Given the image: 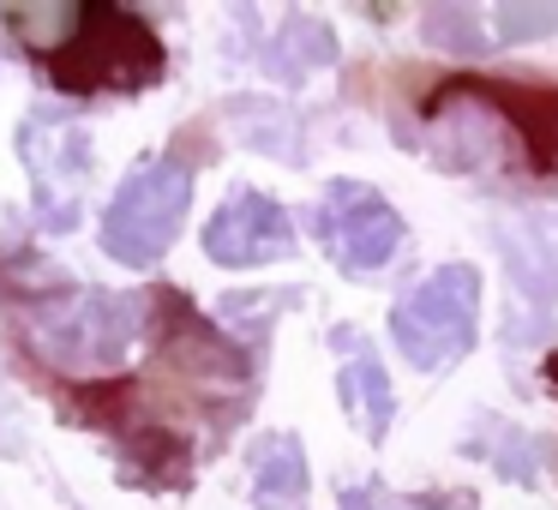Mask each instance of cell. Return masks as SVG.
<instances>
[{"label": "cell", "instance_id": "6da1fadb", "mask_svg": "<svg viewBox=\"0 0 558 510\" xmlns=\"http://www.w3.org/2000/svg\"><path fill=\"white\" fill-rule=\"evenodd\" d=\"M433 157L462 174L517 169L522 181L558 186V90L457 78L433 102Z\"/></svg>", "mask_w": 558, "mask_h": 510}, {"label": "cell", "instance_id": "7a4b0ae2", "mask_svg": "<svg viewBox=\"0 0 558 510\" xmlns=\"http://www.w3.org/2000/svg\"><path fill=\"white\" fill-rule=\"evenodd\" d=\"M0 37H13L66 97L145 90L162 78V42L121 7H7Z\"/></svg>", "mask_w": 558, "mask_h": 510}, {"label": "cell", "instance_id": "3957f363", "mask_svg": "<svg viewBox=\"0 0 558 510\" xmlns=\"http://www.w3.org/2000/svg\"><path fill=\"white\" fill-rule=\"evenodd\" d=\"M150 325V294H114V289H73L43 301V313L31 318V349L54 366V373H114L133 354L138 330Z\"/></svg>", "mask_w": 558, "mask_h": 510}, {"label": "cell", "instance_id": "277c9868", "mask_svg": "<svg viewBox=\"0 0 558 510\" xmlns=\"http://www.w3.org/2000/svg\"><path fill=\"white\" fill-rule=\"evenodd\" d=\"M186 205H193V169L181 157H145L126 169L121 193L102 210V253L114 265H157L181 241Z\"/></svg>", "mask_w": 558, "mask_h": 510}, {"label": "cell", "instance_id": "5b68a950", "mask_svg": "<svg viewBox=\"0 0 558 510\" xmlns=\"http://www.w3.org/2000/svg\"><path fill=\"white\" fill-rule=\"evenodd\" d=\"M481 337V270L474 265H438L390 306V342L409 354L421 373H445Z\"/></svg>", "mask_w": 558, "mask_h": 510}, {"label": "cell", "instance_id": "8992f818", "mask_svg": "<svg viewBox=\"0 0 558 510\" xmlns=\"http://www.w3.org/2000/svg\"><path fill=\"white\" fill-rule=\"evenodd\" d=\"M19 157H25L31 186H37V222L49 234L78 229L90 174H97V150H90V133L78 126V114L61 109V102L31 109L25 126H19Z\"/></svg>", "mask_w": 558, "mask_h": 510}, {"label": "cell", "instance_id": "52a82bcc", "mask_svg": "<svg viewBox=\"0 0 558 510\" xmlns=\"http://www.w3.org/2000/svg\"><path fill=\"white\" fill-rule=\"evenodd\" d=\"M313 234L330 253V265L349 270V277H378L409 246L397 205L385 193H373L366 181H330L325 198L313 205Z\"/></svg>", "mask_w": 558, "mask_h": 510}, {"label": "cell", "instance_id": "ba28073f", "mask_svg": "<svg viewBox=\"0 0 558 510\" xmlns=\"http://www.w3.org/2000/svg\"><path fill=\"white\" fill-rule=\"evenodd\" d=\"M294 253V222L258 186H234L217 205V217L205 222V258L222 270H253V265H277Z\"/></svg>", "mask_w": 558, "mask_h": 510}, {"label": "cell", "instance_id": "9c48e42d", "mask_svg": "<svg viewBox=\"0 0 558 510\" xmlns=\"http://www.w3.org/2000/svg\"><path fill=\"white\" fill-rule=\"evenodd\" d=\"M337 349H342V366H337V402H342V414L361 426V438L385 445L390 414H397V397H390L385 361H378V354L361 342V330H342Z\"/></svg>", "mask_w": 558, "mask_h": 510}, {"label": "cell", "instance_id": "30bf717a", "mask_svg": "<svg viewBox=\"0 0 558 510\" xmlns=\"http://www.w3.org/2000/svg\"><path fill=\"white\" fill-rule=\"evenodd\" d=\"M246 474H253V505L258 510H301L306 505V450L294 433H270L246 450Z\"/></svg>", "mask_w": 558, "mask_h": 510}, {"label": "cell", "instance_id": "8fae6325", "mask_svg": "<svg viewBox=\"0 0 558 510\" xmlns=\"http://www.w3.org/2000/svg\"><path fill=\"white\" fill-rule=\"evenodd\" d=\"M462 457L493 462V469L505 474V481H517V486H541L546 445L534 433H522V426L498 421V414H481V421L469 426V438H462Z\"/></svg>", "mask_w": 558, "mask_h": 510}, {"label": "cell", "instance_id": "7c38bea8", "mask_svg": "<svg viewBox=\"0 0 558 510\" xmlns=\"http://www.w3.org/2000/svg\"><path fill=\"white\" fill-rule=\"evenodd\" d=\"M337 61V42H330V31L318 25V19H306V13H294L289 25H282V37L270 42V54H265V66L277 78H306V73H318V66H330Z\"/></svg>", "mask_w": 558, "mask_h": 510}, {"label": "cell", "instance_id": "4fadbf2b", "mask_svg": "<svg viewBox=\"0 0 558 510\" xmlns=\"http://www.w3.org/2000/svg\"><path fill=\"white\" fill-rule=\"evenodd\" d=\"M426 42H438V49H457V54H481V49H486L481 19L462 13V7H445V13L426 19Z\"/></svg>", "mask_w": 558, "mask_h": 510}, {"label": "cell", "instance_id": "5bb4252c", "mask_svg": "<svg viewBox=\"0 0 558 510\" xmlns=\"http://www.w3.org/2000/svg\"><path fill=\"white\" fill-rule=\"evenodd\" d=\"M553 31H558V7H498V42L553 37Z\"/></svg>", "mask_w": 558, "mask_h": 510}, {"label": "cell", "instance_id": "9a60e30c", "mask_svg": "<svg viewBox=\"0 0 558 510\" xmlns=\"http://www.w3.org/2000/svg\"><path fill=\"white\" fill-rule=\"evenodd\" d=\"M546 378H553V390H558V354H553V361H546Z\"/></svg>", "mask_w": 558, "mask_h": 510}]
</instances>
